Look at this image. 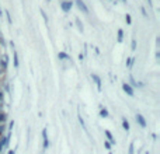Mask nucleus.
Listing matches in <instances>:
<instances>
[{
	"label": "nucleus",
	"mask_w": 160,
	"mask_h": 154,
	"mask_svg": "<svg viewBox=\"0 0 160 154\" xmlns=\"http://www.w3.org/2000/svg\"><path fill=\"white\" fill-rule=\"evenodd\" d=\"M9 140H10V135L7 137H3V139L0 140V151L4 149V147H7V144H9Z\"/></svg>",
	"instance_id": "6"
},
{
	"label": "nucleus",
	"mask_w": 160,
	"mask_h": 154,
	"mask_svg": "<svg viewBox=\"0 0 160 154\" xmlns=\"http://www.w3.org/2000/svg\"><path fill=\"white\" fill-rule=\"evenodd\" d=\"M92 78L96 81V84H97V88H98V91H101V80H100V77L98 76H96V74H92Z\"/></svg>",
	"instance_id": "7"
},
{
	"label": "nucleus",
	"mask_w": 160,
	"mask_h": 154,
	"mask_svg": "<svg viewBox=\"0 0 160 154\" xmlns=\"http://www.w3.org/2000/svg\"><path fill=\"white\" fill-rule=\"evenodd\" d=\"M122 90H124V93H127L129 97H133V94H135V93H133V88L128 83H122Z\"/></svg>",
	"instance_id": "1"
},
{
	"label": "nucleus",
	"mask_w": 160,
	"mask_h": 154,
	"mask_svg": "<svg viewBox=\"0 0 160 154\" xmlns=\"http://www.w3.org/2000/svg\"><path fill=\"white\" fill-rule=\"evenodd\" d=\"M76 24H77V27H79V30H80V31H83V25H82V23H80V21H76Z\"/></svg>",
	"instance_id": "19"
},
{
	"label": "nucleus",
	"mask_w": 160,
	"mask_h": 154,
	"mask_svg": "<svg viewBox=\"0 0 160 154\" xmlns=\"http://www.w3.org/2000/svg\"><path fill=\"white\" fill-rule=\"evenodd\" d=\"M9 154H16V153H14L13 150H10V151H9Z\"/></svg>",
	"instance_id": "25"
},
{
	"label": "nucleus",
	"mask_w": 160,
	"mask_h": 154,
	"mask_svg": "<svg viewBox=\"0 0 160 154\" xmlns=\"http://www.w3.org/2000/svg\"><path fill=\"white\" fill-rule=\"evenodd\" d=\"M79 122H80V125H82V127H83V130H86L87 132V127H86V123H84V121H83V118L79 115Z\"/></svg>",
	"instance_id": "16"
},
{
	"label": "nucleus",
	"mask_w": 160,
	"mask_h": 154,
	"mask_svg": "<svg viewBox=\"0 0 160 154\" xmlns=\"http://www.w3.org/2000/svg\"><path fill=\"white\" fill-rule=\"evenodd\" d=\"M58 58H59V59H70V58H69V55L65 53V52H60V53L58 55Z\"/></svg>",
	"instance_id": "15"
},
{
	"label": "nucleus",
	"mask_w": 160,
	"mask_h": 154,
	"mask_svg": "<svg viewBox=\"0 0 160 154\" xmlns=\"http://www.w3.org/2000/svg\"><path fill=\"white\" fill-rule=\"evenodd\" d=\"M13 60H14V67H19V56H17L16 50L13 52Z\"/></svg>",
	"instance_id": "9"
},
{
	"label": "nucleus",
	"mask_w": 160,
	"mask_h": 154,
	"mask_svg": "<svg viewBox=\"0 0 160 154\" xmlns=\"http://www.w3.org/2000/svg\"><path fill=\"white\" fill-rule=\"evenodd\" d=\"M72 6H73V3H72V1H69V0H65V1H62V3H60L62 10H63V11H66V13H68V11H70Z\"/></svg>",
	"instance_id": "2"
},
{
	"label": "nucleus",
	"mask_w": 160,
	"mask_h": 154,
	"mask_svg": "<svg viewBox=\"0 0 160 154\" xmlns=\"http://www.w3.org/2000/svg\"><path fill=\"white\" fill-rule=\"evenodd\" d=\"M100 116L101 118H107V116H108V111H107L105 108H101L100 109Z\"/></svg>",
	"instance_id": "11"
},
{
	"label": "nucleus",
	"mask_w": 160,
	"mask_h": 154,
	"mask_svg": "<svg viewBox=\"0 0 160 154\" xmlns=\"http://www.w3.org/2000/svg\"><path fill=\"white\" fill-rule=\"evenodd\" d=\"M76 4H77V7L82 11H84V13H89V9H87V6L84 4V1H82V0H76Z\"/></svg>",
	"instance_id": "4"
},
{
	"label": "nucleus",
	"mask_w": 160,
	"mask_h": 154,
	"mask_svg": "<svg viewBox=\"0 0 160 154\" xmlns=\"http://www.w3.org/2000/svg\"><path fill=\"white\" fill-rule=\"evenodd\" d=\"M122 127L127 132H129V123H128V121H127L125 118H122Z\"/></svg>",
	"instance_id": "10"
},
{
	"label": "nucleus",
	"mask_w": 160,
	"mask_h": 154,
	"mask_svg": "<svg viewBox=\"0 0 160 154\" xmlns=\"http://www.w3.org/2000/svg\"><path fill=\"white\" fill-rule=\"evenodd\" d=\"M3 97H4V94H3V91H0V104H1V101H3Z\"/></svg>",
	"instance_id": "24"
},
{
	"label": "nucleus",
	"mask_w": 160,
	"mask_h": 154,
	"mask_svg": "<svg viewBox=\"0 0 160 154\" xmlns=\"http://www.w3.org/2000/svg\"><path fill=\"white\" fill-rule=\"evenodd\" d=\"M0 16H3V11H1V9H0Z\"/></svg>",
	"instance_id": "26"
},
{
	"label": "nucleus",
	"mask_w": 160,
	"mask_h": 154,
	"mask_svg": "<svg viewBox=\"0 0 160 154\" xmlns=\"http://www.w3.org/2000/svg\"><path fill=\"white\" fill-rule=\"evenodd\" d=\"M121 1H124V3H127V0H121Z\"/></svg>",
	"instance_id": "28"
},
{
	"label": "nucleus",
	"mask_w": 160,
	"mask_h": 154,
	"mask_svg": "<svg viewBox=\"0 0 160 154\" xmlns=\"http://www.w3.org/2000/svg\"><path fill=\"white\" fill-rule=\"evenodd\" d=\"M125 18H127V24H131V16H129V14H127V16H125Z\"/></svg>",
	"instance_id": "21"
},
{
	"label": "nucleus",
	"mask_w": 160,
	"mask_h": 154,
	"mask_svg": "<svg viewBox=\"0 0 160 154\" xmlns=\"http://www.w3.org/2000/svg\"><path fill=\"white\" fill-rule=\"evenodd\" d=\"M6 119H7V115L4 112H0V123H4Z\"/></svg>",
	"instance_id": "14"
},
{
	"label": "nucleus",
	"mask_w": 160,
	"mask_h": 154,
	"mask_svg": "<svg viewBox=\"0 0 160 154\" xmlns=\"http://www.w3.org/2000/svg\"><path fill=\"white\" fill-rule=\"evenodd\" d=\"M3 133H4V126L0 125V136H3Z\"/></svg>",
	"instance_id": "20"
},
{
	"label": "nucleus",
	"mask_w": 160,
	"mask_h": 154,
	"mask_svg": "<svg viewBox=\"0 0 160 154\" xmlns=\"http://www.w3.org/2000/svg\"><path fill=\"white\" fill-rule=\"evenodd\" d=\"M129 78H131V83H132V86H131V87H138V83H136V81H135V78H133V77H132V76L129 77Z\"/></svg>",
	"instance_id": "18"
},
{
	"label": "nucleus",
	"mask_w": 160,
	"mask_h": 154,
	"mask_svg": "<svg viewBox=\"0 0 160 154\" xmlns=\"http://www.w3.org/2000/svg\"><path fill=\"white\" fill-rule=\"evenodd\" d=\"M135 49H136V41L133 39L132 41V50H135Z\"/></svg>",
	"instance_id": "23"
},
{
	"label": "nucleus",
	"mask_w": 160,
	"mask_h": 154,
	"mask_svg": "<svg viewBox=\"0 0 160 154\" xmlns=\"http://www.w3.org/2000/svg\"><path fill=\"white\" fill-rule=\"evenodd\" d=\"M122 39H124V31L122 30H118V38H117V41L122 42Z\"/></svg>",
	"instance_id": "12"
},
{
	"label": "nucleus",
	"mask_w": 160,
	"mask_h": 154,
	"mask_svg": "<svg viewBox=\"0 0 160 154\" xmlns=\"http://www.w3.org/2000/svg\"><path fill=\"white\" fill-rule=\"evenodd\" d=\"M104 146H105V149H107V150H110V147H111L110 141H105V143H104Z\"/></svg>",
	"instance_id": "22"
},
{
	"label": "nucleus",
	"mask_w": 160,
	"mask_h": 154,
	"mask_svg": "<svg viewBox=\"0 0 160 154\" xmlns=\"http://www.w3.org/2000/svg\"><path fill=\"white\" fill-rule=\"evenodd\" d=\"M104 133H105V136L108 137V141H110L111 144H115V140H114V137H112V135H111L110 132H108V130H104Z\"/></svg>",
	"instance_id": "8"
},
{
	"label": "nucleus",
	"mask_w": 160,
	"mask_h": 154,
	"mask_svg": "<svg viewBox=\"0 0 160 154\" xmlns=\"http://www.w3.org/2000/svg\"><path fill=\"white\" fill-rule=\"evenodd\" d=\"M135 153V143H131V144H129V149H128V154H133Z\"/></svg>",
	"instance_id": "13"
},
{
	"label": "nucleus",
	"mask_w": 160,
	"mask_h": 154,
	"mask_svg": "<svg viewBox=\"0 0 160 154\" xmlns=\"http://www.w3.org/2000/svg\"><path fill=\"white\" fill-rule=\"evenodd\" d=\"M42 139H44V150H46L49 147V140H48V136H46V129L42 130Z\"/></svg>",
	"instance_id": "3"
},
{
	"label": "nucleus",
	"mask_w": 160,
	"mask_h": 154,
	"mask_svg": "<svg viewBox=\"0 0 160 154\" xmlns=\"http://www.w3.org/2000/svg\"><path fill=\"white\" fill-rule=\"evenodd\" d=\"M136 122L139 123L142 127H146V121H145V118L142 116L141 113H136Z\"/></svg>",
	"instance_id": "5"
},
{
	"label": "nucleus",
	"mask_w": 160,
	"mask_h": 154,
	"mask_svg": "<svg viewBox=\"0 0 160 154\" xmlns=\"http://www.w3.org/2000/svg\"><path fill=\"white\" fill-rule=\"evenodd\" d=\"M147 1H149V4H150V6H152V0H147Z\"/></svg>",
	"instance_id": "27"
},
{
	"label": "nucleus",
	"mask_w": 160,
	"mask_h": 154,
	"mask_svg": "<svg viewBox=\"0 0 160 154\" xmlns=\"http://www.w3.org/2000/svg\"><path fill=\"white\" fill-rule=\"evenodd\" d=\"M133 62H135V59H132V58H129V59H127V66H128V67H132Z\"/></svg>",
	"instance_id": "17"
}]
</instances>
